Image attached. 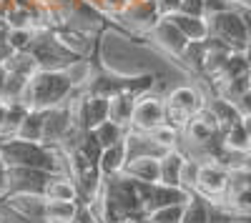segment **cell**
I'll list each match as a JSON object with an SVG mask.
<instances>
[{"instance_id": "obj_1", "label": "cell", "mask_w": 251, "mask_h": 223, "mask_svg": "<svg viewBox=\"0 0 251 223\" xmlns=\"http://www.w3.org/2000/svg\"><path fill=\"white\" fill-rule=\"evenodd\" d=\"M75 93L78 90L68 80L66 70H35L28 78L23 106L30 111H50L55 106L68 103Z\"/></svg>"}, {"instance_id": "obj_2", "label": "cell", "mask_w": 251, "mask_h": 223, "mask_svg": "<svg viewBox=\"0 0 251 223\" xmlns=\"http://www.w3.org/2000/svg\"><path fill=\"white\" fill-rule=\"evenodd\" d=\"M208 38L221 40L224 45H228L231 50L239 53H249L251 43H249V30L244 23V15L239 8H228L221 13L208 15Z\"/></svg>"}, {"instance_id": "obj_3", "label": "cell", "mask_w": 251, "mask_h": 223, "mask_svg": "<svg viewBox=\"0 0 251 223\" xmlns=\"http://www.w3.org/2000/svg\"><path fill=\"white\" fill-rule=\"evenodd\" d=\"M206 106V98L191 88V86H178L171 88L163 98V123H169L178 131H183L201 108Z\"/></svg>"}, {"instance_id": "obj_4", "label": "cell", "mask_w": 251, "mask_h": 223, "mask_svg": "<svg viewBox=\"0 0 251 223\" xmlns=\"http://www.w3.org/2000/svg\"><path fill=\"white\" fill-rule=\"evenodd\" d=\"M228 178H231V171L226 166L216 163V160H206L201 163V173H199V186L194 193L203 196L211 203H224L226 193H228Z\"/></svg>"}, {"instance_id": "obj_5", "label": "cell", "mask_w": 251, "mask_h": 223, "mask_svg": "<svg viewBox=\"0 0 251 223\" xmlns=\"http://www.w3.org/2000/svg\"><path fill=\"white\" fill-rule=\"evenodd\" d=\"M53 173L40 171V168H5V196L10 193H33V196H46L48 180Z\"/></svg>"}, {"instance_id": "obj_6", "label": "cell", "mask_w": 251, "mask_h": 223, "mask_svg": "<svg viewBox=\"0 0 251 223\" xmlns=\"http://www.w3.org/2000/svg\"><path fill=\"white\" fill-rule=\"evenodd\" d=\"M163 123V98L156 93H146L136 98V108H133V118L128 131H138V133H151L153 128H158Z\"/></svg>"}, {"instance_id": "obj_7", "label": "cell", "mask_w": 251, "mask_h": 223, "mask_svg": "<svg viewBox=\"0 0 251 223\" xmlns=\"http://www.w3.org/2000/svg\"><path fill=\"white\" fill-rule=\"evenodd\" d=\"M194 193H188L181 186H166V183H146L143 198H146V213L156 208H169V206H186Z\"/></svg>"}, {"instance_id": "obj_8", "label": "cell", "mask_w": 251, "mask_h": 223, "mask_svg": "<svg viewBox=\"0 0 251 223\" xmlns=\"http://www.w3.org/2000/svg\"><path fill=\"white\" fill-rule=\"evenodd\" d=\"M73 128V113H71V106L63 103V106H55L50 111H46V128H43V143L55 148L60 146V140L66 138Z\"/></svg>"}, {"instance_id": "obj_9", "label": "cell", "mask_w": 251, "mask_h": 223, "mask_svg": "<svg viewBox=\"0 0 251 223\" xmlns=\"http://www.w3.org/2000/svg\"><path fill=\"white\" fill-rule=\"evenodd\" d=\"M151 38L158 48H163L169 55H176V58H181L186 45H188V38L171 23V18H161L151 28Z\"/></svg>"}, {"instance_id": "obj_10", "label": "cell", "mask_w": 251, "mask_h": 223, "mask_svg": "<svg viewBox=\"0 0 251 223\" xmlns=\"http://www.w3.org/2000/svg\"><path fill=\"white\" fill-rule=\"evenodd\" d=\"M8 203L20 211L23 216H28L30 221L35 223H48L46 221V211H48V198L46 196H33V193H10V196H3Z\"/></svg>"}, {"instance_id": "obj_11", "label": "cell", "mask_w": 251, "mask_h": 223, "mask_svg": "<svg viewBox=\"0 0 251 223\" xmlns=\"http://www.w3.org/2000/svg\"><path fill=\"white\" fill-rule=\"evenodd\" d=\"M126 156L131 158H143V156H153V158H161L163 153H169V151H163L156 140L149 135V133H138V131H128L126 133ZM126 160V163H128Z\"/></svg>"}, {"instance_id": "obj_12", "label": "cell", "mask_w": 251, "mask_h": 223, "mask_svg": "<svg viewBox=\"0 0 251 223\" xmlns=\"http://www.w3.org/2000/svg\"><path fill=\"white\" fill-rule=\"evenodd\" d=\"M46 198L48 201H66V203H78V201H83L75 180L66 173H53V178L48 180V188H46Z\"/></svg>"}, {"instance_id": "obj_13", "label": "cell", "mask_w": 251, "mask_h": 223, "mask_svg": "<svg viewBox=\"0 0 251 223\" xmlns=\"http://www.w3.org/2000/svg\"><path fill=\"white\" fill-rule=\"evenodd\" d=\"M123 176L138 180V183H158V158L153 156L131 158L123 168Z\"/></svg>"}, {"instance_id": "obj_14", "label": "cell", "mask_w": 251, "mask_h": 223, "mask_svg": "<svg viewBox=\"0 0 251 223\" xmlns=\"http://www.w3.org/2000/svg\"><path fill=\"white\" fill-rule=\"evenodd\" d=\"M183 160H186V153L183 151H169L158 158V183H166V186H178L181 180V168H183Z\"/></svg>"}, {"instance_id": "obj_15", "label": "cell", "mask_w": 251, "mask_h": 223, "mask_svg": "<svg viewBox=\"0 0 251 223\" xmlns=\"http://www.w3.org/2000/svg\"><path fill=\"white\" fill-rule=\"evenodd\" d=\"M163 18H171V23L188 38V43L208 38V20L206 18H194L186 13H174V15H163Z\"/></svg>"}, {"instance_id": "obj_16", "label": "cell", "mask_w": 251, "mask_h": 223, "mask_svg": "<svg viewBox=\"0 0 251 223\" xmlns=\"http://www.w3.org/2000/svg\"><path fill=\"white\" fill-rule=\"evenodd\" d=\"M133 108H136V95L131 93H118L113 98H108V120L128 128L131 118H133Z\"/></svg>"}, {"instance_id": "obj_17", "label": "cell", "mask_w": 251, "mask_h": 223, "mask_svg": "<svg viewBox=\"0 0 251 223\" xmlns=\"http://www.w3.org/2000/svg\"><path fill=\"white\" fill-rule=\"evenodd\" d=\"M206 108L214 113V118H216V123H219L221 133H224L226 128H231L234 123H239V120H241V113L236 111V106L231 103V100H226V98L211 95V98L206 100Z\"/></svg>"}, {"instance_id": "obj_18", "label": "cell", "mask_w": 251, "mask_h": 223, "mask_svg": "<svg viewBox=\"0 0 251 223\" xmlns=\"http://www.w3.org/2000/svg\"><path fill=\"white\" fill-rule=\"evenodd\" d=\"M126 143H116L111 148H103L100 153V160H98V168H100V176L103 178H111V176H121L123 168H126Z\"/></svg>"}, {"instance_id": "obj_19", "label": "cell", "mask_w": 251, "mask_h": 223, "mask_svg": "<svg viewBox=\"0 0 251 223\" xmlns=\"http://www.w3.org/2000/svg\"><path fill=\"white\" fill-rule=\"evenodd\" d=\"M43 128H46V111H28L23 123H20L18 131H15V138L43 143Z\"/></svg>"}, {"instance_id": "obj_20", "label": "cell", "mask_w": 251, "mask_h": 223, "mask_svg": "<svg viewBox=\"0 0 251 223\" xmlns=\"http://www.w3.org/2000/svg\"><path fill=\"white\" fill-rule=\"evenodd\" d=\"M211 211H214L211 201H206L203 196L194 193L191 201L183 206V221L181 223H211Z\"/></svg>"}, {"instance_id": "obj_21", "label": "cell", "mask_w": 251, "mask_h": 223, "mask_svg": "<svg viewBox=\"0 0 251 223\" xmlns=\"http://www.w3.org/2000/svg\"><path fill=\"white\" fill-rule=\"evenodd\" d=\"M93 73H96V68H93L91 60H86V58H75L73 63L66 68V75H68V80L73 83L75 90H80V88L86 90L88 83H91V78H93Z\"/></svg>"}, {"instance_id": "obj_22", "label": "cell", "mask_w": 251, "mask_h": 223, "mask_svg": "<svg viewBox=\"0 0 251 223\" xmlns=\"http://www.w3.org/2000/svg\"><path fill=\"white\" fill-rule=\"evenodd\" d=\"M126 133H128V128L113 123V120H103L100 126L93 128V135H96V140L100 143V148H111V146H116V143H123Z\"/></svg>"}, {"instance_id": "obj_23", "label": "cell", "mask_w": 251, "mask_h": 223, "mask_svg": "<svg viewBox=\"0 0 251 223\" xmlns=\"http://www.w3.org/2000/svg\"><path fill=\"white\" fill-rule=\"evenodd\" d=\"M224 146L228 151H236V153H246L251 151V135L244 126V118L239 120V123H234L231 128L224 131Z\"/></svg>"}, {"instance_id": "obj_24", "label": "cell", "mask_w": 251, "mask_h": 223, "mask_svg": "<svg viewBox=\"0 0 251 223\" xmlns=\"http://www.w3.org/2000/svg\"><path fill=\"white\" fill-rule=\"evenodd\" d=\"M149 135L156 140L163 151H176V148L181 146V131L174 128V126H169V123H161V126L153 128Z\"/></svg>"}, {"instance_id": "obj_25", "label": "cell", "mask_w": 251, "mask_h": 223, "mask_svg": "<svg viewBox=\"0 0 251 223\" xmlns=\"http://www.w3.org/2000/svg\"><path fill=\"white\" fill-rule=\"evenodd\" d=\"M75 213V203H66V201H48L46 221L48 223H71Z\"/></svg>"}, {"instance_id": "obj_26", "label": "cell", "mask_w": 251, "mask_h": 223, "mask_svg": "<svg viewBox=\"0 0 251 223\" xmlns=\"http://www.w3.org/2000/svg\"><path fill=\"white\" fill-rule=\"evenodd\" d=\"M199 173H201V160L196 158H188L183 160V168H181V180H178V186L186 188L188 193H194L196 186H199Z\"/></svg>"}, {"instance_id": "obj_27", "label": "cell", "mask_w": 251, "mask_h": 223, "mask_svg": "<svg viewBox=\"0 0 251 223\" xmlns=\"http://www.w3.org/2000/svg\"><path fill=\"white\" fill-rule=\"evenodd\" d=\"M181 221H183V206H169L149 211L143 223H181Z\"/></svg>"}, {"instance_id": "obj_28", "label": "cell", "mask_w": 251, "mask_h": 223, "mask_svg": "<svg viewBox=\"0 0 251 223\" xmlns=\"http://www.w3.org/2000/svg\"><path fill=\"white\" fill-rule=\"evenodd\" d=\"M71 223H100L93 203H88V201H78L75 203V213H73V221Z\"/></svg>"}, {"instance_id": "obj_29", "label": "cell", "mask_w": 251, "mask_h": 223, "mask_svg": "<svg viewBox=\"0 0 251 223\" xmlns=\"http://www.w3.org/2000/svg\"><path fill=\"white\" fill-rule=\"evenodd\" d=\"M0 223H35V221H30L28 216L15 211L5 198H0Z\"/></svg>"}, {"instance_id": "obj_30", "label": "cell", "mask_w": 251, "mask_h": 223, "mask_svg": "<svg viewBox=\"0 0 251 223\" xmlns=\"http://www.w3.org/2000/svg\"><path fill=\"white\" fill-rule=\"evenodd\" d=\"M178 13L194 15V18H206V5H203V0H181Z\"/></svg>"}, {"instance_id": "obj_31", "label": "cell", "mask_w": 251, "mask_h": 223, "mask_svg": "<svg viewBox=\"0 0 251 223\" xmlns=\"http://www.w3.org/2000/svg\"><path fill=\"white\" fill-rule=\"evenodd\" d=\"M234 3H236V0H203V5H206V18L214 15V13H221V10H228V8H236Z\"/></svg>"}, {"instance_id": "obj_32", "label": "cell", "mask_w": 251, "mask_h": 223, "mask_svg": "<svg viewBox=\"0 0 251 223\" xmlns=\"http://www.w3.org/2000/svg\"><path fill=\"white\" fill-rule=\"evenodd\" d=\"M156 8H158L161 18L163 15H174V13L181 10V0H156Z\"/></svg>"}, {"instance_id": "obj_33", "label": "cell", "mask_w": 251, "mask_h": 223, "mask_svg": "<svg viewBox=\"0 0 251 223\" xmlns=\"http://www.w3.org/2000/svg\"><path fill=\"white\" fill-rule=\"evenodd\" d=\"M234 106H236V111L241 113V118L251 115V90H246L244 95H239V98L234 100Z\"/></svg>"}, {"instance_id": "obj_34", "label": "cell", "mask_w": 251, "mask_h": 223, "mask_svg": "<svg viewBox=\"0 0 251 223\" xmlns=\"http://www.w3.org/2000/svg\"><path fill=\"white\" fill-rule=\"evenodd\" d=\"M5 196V168H0V198Z\"/></svg>"}, {"instance_id": "obj_35", "label": "cell", "mask_w": 251, "mask_h": 223, "mask_svg": "<svg viewBox=\"0 0 251 223\" xmlns=\"http://www.w3.org/2000/svg\"><path fill=\"white\" fill-rule=\"evenodd\" d=\"M83 3H88V5H93V8H98L103 13V3H106V0H83Z\"/></svg>"}, {"instance_id": "obj_36", "label": "cell", "mask_w": 251, "mask_h": 223, "mask_svg": "<svg viewBox=\"0 0 251 223\" xmlns=\"http://www.w3.org/2000/svg\"><path fill=\"white\" fill-rule=\"evenodd\" d=\"M228 223H251L249 218H241V216H231V221H228Z\"/></svg>"}, {"instance_id": "obj_37", "label": "cell", "mask_w": 251, "mask_h": 223, "mask_svg": "<svg viewBox=\"0 0 251 223\" xmlns=\"http://www.w3.org/2000/svg\"><path fill=\"white\" fill-rule=\"evenodd\" d=\"M0 168H3V138H0Z\"/></svg>"}, {"instance_id": "obj_38", "label": "cell", "mask_w": 251, "mask_h": 223, "mask_svg": "<svg viewBox=\"0 0 251 223\" xmlns=\"http://www.w3.org/2000/svg\"><path fill=\"white\" fill-rule=\"evenodd\" d=\"M249 63H251V50H249Z\"/></svg>"}]
</instances>
